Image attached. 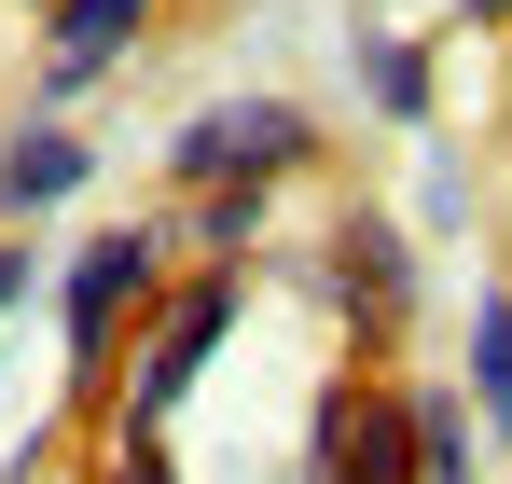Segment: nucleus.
Instances as JSON below:
<instances>
[{
  "mask_svg": "<svg viewBox=\"0 0 512 484\" xmlns=\"http://www.w3.org/2000/svg\"><path fill=\"white\" fill-rule=\"evenodd\" d=\"M139 28H153V0H70V14H42V83H28V97H42V111H70V97L139 42Z\"/></svg>",
  "mask_w": 512,
  "mask_h": 484,
  "instance_id": "nucleus-6",
  "label": "nucleus"
},
{
  "mask_svg": "<svg viewBox=\"0 0 512 484\" xmlns=\"http://www.w3.org/2000/svg\"><path fill=\"white\" fill-rule=\"evenodd\" d=\"M471 14H512V0H471Z\"/></svg>",
  "mask_w": 512,
  "mask_h": 484,
  "instance_id": "nucleus-16",
  "label": "nucleus"
},
{
  "mask_svg": "<svg viewBox=\"0 0 512 484\" xmlns=\"http://www.w3.org/2000/svg\"><path fill=\"white\" fill-rule=\"evenodd\" d=\"M305 471L319 484H416V388H319V429H305Z\"/></svg>",
  "mask_w": 512,
  "mask_h": 484,
  "instance_id": "nucleus-3",
  "label": "nucleus"
},
{
  "mask_svg": "<svg viewBox=\"0 0 512 484\" xmlns=\"http://www.w3.org/2000/svg\"><path fill=\"white\" fill-rule=\"evenodd\" d=\"M180 236L208 249V263H236V249L263 236V194H194V208H180Z\"/></svg>",
  "mask_w": 512,
  "mask_h": 484,
  "instance_id": "nucleus-11",
  "label": "nucleus"
},
{
  "mask_svg": "<svg viewBox=\"0 0 512 484\" xmlns=\"http://www.w3.org/2000/svg\"><path fill=\"white\" fill-rule=\"evenodd\" d=\"M14 14H70V0H14Z\"/></svg>",
  "mask_w": 512,
  "mask_h": 484,
  "instance_id": "nucleus-15",
  "label": "nucleus"
},
{
  "mask_svg": "<svg viewBox=\"0 0 512 484\" xmlns=\"http://www.w3.org/2000/svg\"><path fill=\"white\" fill-rule=\"evenodd\" d=\"M319 291H346V319H360V332H402V305H416V249L388 236L374 208H346L333 249H319Z\"/></svg>",
  "mask_w": 512,
  "mask_h": 484,
  "instance_id": "nucleus-4",
  "label": "nucleus"
},
{
  "mask_svg": "<svg viewBox=\"0 0 512 484\" xmlns=\"http://www.w3.org/2000/svg\"><path fill=\"white\" fill-rule=\"evenodd\" d=\"M14 305H28V263H14V249H0V319H14Z\"/></svg>",
  "mask_w": 512,
  "mask_h": 484,
  "instance_id": "nucleus-14",
  "label": "nucleus"
},
{
  "mask_svg": "<svg viewBox=\"0 0 512 484\" xmlns=\"http://www.w3.org/2000/svg\"><path fill=\"white\" fill-rule=\"evenodd\" d=\"M416 484H485V415H471V388H416Z\"/></svg>",
  "mask_w": 512,
  "mask_h": 484,
  "instance_id": "nucleus-8",
  "label": "nucleus"
},
{
  "mask_svg": "<svg viewBox=\"0 0 512 484\" xmlns=\"http://www.w3.org/2000/svg\"><path fill=\"white\" fill-rule=\"evenodd\" d=\"M416 222H443V236L471 222V166H457V153H429V180H416Z\"/></svg>",
  "mask_w": 512,
  "mask_h": 484,
  "instance_id": "nucleus-12",
  "label": "nucleus"
},
{
  "mask_svg": "<svg viewBox=\"0 0 512 484\" xmlns=\"http://www.w3.org/2000/svg\"><path fill=\"white\" fill-rule=\"evenodd\" d=\"M84 180H97V153L56 125V111H28V125L0 139V208H70Z\"/></svg>",
  "mask_w": 512,
  "mask_h": 484,
  "instance_id": "nucleus-7",
  "label": "nucleus"
},
{
  "mask_svg": "<svg viewBox=\"0 0 512 484\" xmlns=\"http://www.w3.org/2000/svg\"><path fill=\"white\" fill-rule=\"evenodd\" d=\"M471 415L512 443V291H485V305H471Z\"/></svg>",
  "mask_w": 512,
  "mask_h": 484,
  "instance_id": "nucleus-9",
  "label": "nucleus"
},
{
  "mask_svg": "<svg viewBox=\"0 0 512 484\" xmlns=\"http://www.w3.org/2000/svg\"><path fill=\"white\" fill-rule=\"evenodd\" d=\"M236 319H250V277H236V263H208L167 319H153V346H139V374H125V429H167V415L194 402V374L236 346Z\"/></svg>",
  "mask_w": 512,
  "mask_h": 484,
  "instance_id": "nucleus-2",
  "label": "nucleus"
},
{
  "mask_svg": "<svg viewBox=\"0 0 512 484\" xmlns=\"http://www.w3.org/2000/svg\"><path fill=\"white\" fill-rule=\"evenodd\" d=\"M360 70H374V111H388V125H429V42H374V56H360Z\"/></svg>",
  "mask_w": 512,
  "mask_h": 484,
  "instance_id": "nucleus-10",
  "label": "nucleus"
},
{
  "mask_svg": "<svg viewBox=\"0 0 512 484\" xmlns=\"http://www.w3.org/2000/svg\"><path fill=\"white\" fill-rule=\"evenodd\" d=\"M111 484H180V471H167V429H125V457H111Z\"/></svg>",
  "mask_w": 512,
  "mask_h": 484,
  "instance_id": "nucleus-13",
  "label": "nucleus"
},
{
  "mask_svg": "<svg viewBox=\"0 0 512 484\" xmlns=\"http://www.w3.org/2000/svg\"><path fill=\"white\" fill-rule=\"evenodd\" d=\"M305 153H319V125H305L291 97H208L167 139V166L194 194H277V180H305Z\"/></svg>",
  "mask_w": 512,
  "mask_h": 484,
  "instance_id": "nucleus-1",
  "label": "nucleus"
},
{
  "mask_svg": "<svg viewBox=\"0 0 512 484\" xmlns=\"http://www.w3.org/2000/svg\"><path fill=\"white\" fill-rule=\"evenodd\" d=\"M139 291H153V236L125 222V236H97V249H70V360H111V332L139 319Z\"/></svg>",
  "mask_w": 512,
  "mask_h": 484,
  "instance_id": "nucleus-5",
  "label": "nucleus"
}]
</instances>
